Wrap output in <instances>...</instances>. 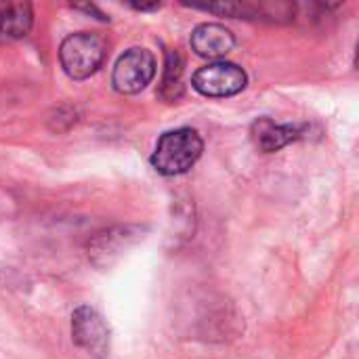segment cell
<instances>
[{"label": "cell", "mask_w": 359, "mask_h": 359, "mask_svg": "<svg viewBox=\"0 0 359 359\" xmlns=\"http://www.w3.org/2000/svg\"><path fill=\"white\" fill-rule=\"evenodd\" d=\"M204 141L194 128H175L164 133L151 154V166L166 177L187 172L202 156Z\"/></svg>", "instance_id": "cell-1"}, {"label": "cell", "mask_w": 359, "mask_h": 359, "mask_svg": "<svg viewBox=\"0 0 359 359\" xmlns=\"http://www.w3.org/2000/svg\"><path fill=\"white\" fill-rule=\"evenodd\" d=\"M107 55V40L101 34L78 32L69 34L59 48V61L63 72L72 80H84L93 76Z\"/></svg>", "instance_id": "cell-2"}, {"label": "cell", "mask_w": 359, "mask_h": 359, "mask_svg": "<svg viewBox=\"0 0 359 359\" xmlns=\"http://www.w3.org/2000/svg\"><path fill=\"white\" fill-rule=\"evenodd\" d=\"M156 76V59L147 48H128L114 65L111 82L122 95H135L143 90Z\"/></svg>", "instance_id": "cell-3"}, {"label": "cell", "mask_w": 359, "mask_h": 359, "mask_svg": "<svg viewBox=\"0 0 359 359\" xmlns=\"http://www.w3.org/2000/svg\"><path fill=\"white\" fill-rule=\"evenodd\" d=\"M246 82H248L246 72L240 65L229 63V61L208 63L206 67H200L191 78L194 88L204 97L238 95L240 90L246 88Z\"/></svg>", "instance_id": "cell-4"}, {"label": "cell", "mask_w": 359, "mask_h": 359, "mask_svg": "<svg viewBox=\"0 0 359 359\" xmlns=\"http://www.w3.org/2000/svg\"><path fill=\"white\" fill-rule=\"evenodd\" d=\"M72 341L93 358L103 359L107 355L109 330L93 307L82 305L72 313Z\"/></svg>", "instance_id": "cell-5"}, {"label": "cell", "mask_w": 359, "mask_h": 359, "mask_svg": "<svg viewBox=\"0 0 359 359\" xmlns=\"http://www.w3.org/2000/svg\"><path fill=\"white\" fill-rule=\"evenodd\" d=\"M236 46V38L231 29L221 23H202L191 32V48L196 55L206 59L225 57Z\"/></svg>", "instance_id": "cell-6"}, {"label": "cell", "mask_w": 359, "mask_h": 359, "mask_svg": "<svg viewBox=\"0 0 359 359\" xmlns=\"http://www.w3.org/2000/svg\"><path fill=\"white\" fill-rule=\"evenodd\" d=\"M303 130H305V126H299V124H278L271 118H259L252 124L250 135H252L255 145L261 151L271 154V151H278V149L286 147L288 143L301 139Z\"/></svg>", "instance_id": "cell-7"}, {"label": "cell", "mask_w": 359, "mask_h": 359, "mask_svg": "<svg viewBox=\"0 0 359 359\" xmlns=\"http://www.w3.org/2000/svg\"><path fill=\"white\" fill-rule=\"evenodd\" d=\"M32 25L34 13L27 2H0V42L25 38Z\"/></svg>", "instance_id": "cell-8"}, {"label": "cell", "mask_w": 359, "mask_h": 359, "mask_svg": "<svg viewBox=\"0 0 359 359\" xmlns=\"http://www.w3.org/2000/svg\"><path fill=\"white\" fill-rule=\"evenodd\" d=\"M181 76H183V59H181V55H179L177 48H168L166 50L164 78H162V86H160V93H162L164 99L177 101L183 95Z\"/></svg>", "instance_id": "cell-9"}, {"label": "cell", "mask_w": 359, "mask_h": 359, "mask_svg": "<svg viewBox=\"0 0 359 359\" xmlns=\"http://www.w3.org/2000/svg\"><path fill=\"white\" fill-rule=\"evenodd\" d=\"M74 8H78V11H86V13H95L101 21H107V17H105V13H101V11H97V6H93V4H84V6H74Z\"/></svg>", "instance_id": "cell-10"}]
</instances>
